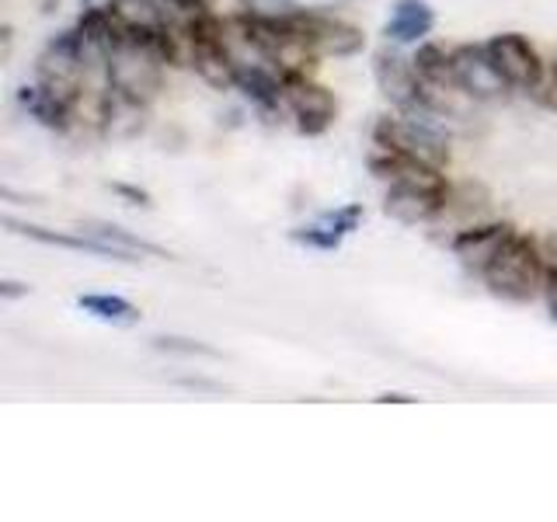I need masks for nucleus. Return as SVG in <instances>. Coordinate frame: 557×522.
<instances>
[{
	"instance_id": "nucleus-1",
	"label": "nucleus",
	"mask_w": 557,
	"mask_h": 522,
	"mask_svg": "<svg viewBox=\"0 0 557 522\" xmlns=\"http://www.w3.org/2000/svg\"><path fill=\"white\" fill-rule=\"evenodd\" d=\"M478 278L495 300H505V303L544 300V261H540L536 237L516 231L498 248V254L487 261V269Z\"/></svg>"
},
{
	"instance_id": "nucleus-2",
	"label": "nucleus",
	"mask_w": 557,
	"mask_h": 522,
	"mask_svg": "<svg viewBox=\"0 0 557 522\" xmlns=\"http://www.w3.org/2000/svg\"><path fill=\"white\" fill-rule=\"evenodd\" d=\"M168 70L171 66L161 60V52L153 49L147 32H126L109 52L112 91L122 101L139 104V109H150V104L161 98Z\"/></svg>"
},
{
	"instance_id": "nucleus-3",
	"label": "nucleus",
	"mask_w": 557,
	"mask_h": 522,
	"mask_svg": "<svg viewBox=\"0 0 557 522\" xmlns=\"http://www.w3.org/2000/svg\"><path fill=\"white\" fill-rule=\"evenodd\" d=\"M373 147L414 157V161L432 164L440 171H449V164H453L449 136L440 129V122L414 119L405 112H394V115L387 112L373 122Z\"/></svg>"
},
{
	"instance_id": "nucleus-4",
	"label": "nucleus",
	"mask_w": 557,
	"mask_h": 522,
	"mask_svg": "<svg viewBox=\"0 0 557 522\" xmlns=\"http://www.w3.org/2000/svg\"><path fill=\"white\" fill-rule=\"evenodd\" d=\"M487 52L498 66L505 84L512 87V95H540L547 91L550 63L540 57V49L530 42V35L522 32H498L492 39H484Z\"/></svg>"
},
{
	"instance_id": "nucleus-5",
	"label": "nucleus",
	"mask_w": 557,
	"mask_h": 522,
	"mask_svg": "<svg viewBox=\"0 0 557 522\" xmlns=\"http://www.w3.org/2000/svg\"><path fill=\"white\" fill-rule=\"evenodd\" d=\"M373 80H376V91L383 95V101H387L394 112L429 119L425 101H422V77H418L414 60L405 52V46L383 42L373 52Z\"/></svg>"
},
{
	"instance_id": "nucleus-6",
	"label": "nucleus",
	"mask_w": 557,
	"mask_h": 522,
	"mask_svg": "<svg viewBox=\"0 0 557 522\" xmlns=\"http://www.w3.org/2000/svg\"><path fill=\"white\" fill-rule=\"evenodd\" d=\"M286 17H289V25L300 32V39L313 49L318 60H327V57L348 60V57H356V52H362L366 46V32L338 14H327L318 8H286Z\"/></svg>"
},
{
	"instance_id": "nucleus-7",
	"label": "nucleus",
	"mask_w": 557,
	"mask_h": 522,
	"mask_svg": "<svg viewBox=\"0 0 557 522\" xmlns=\"http://www.w3.org/2000/svg\"><path fill=\"white\" fill-rule=\"evenodd\" d=\"M286 84V115L300 136H324L338 119V98L331 87L313 80V74H283Z\"/></svg>"
},
{
	"instance_id": "nucleus-8",
	"label": "nucleus",
	"mask_w": 557,
	"mask_h": 522,
	"mask_svg": "<svg viewBox=\"0 0 557 522\" xmlns=\"http://www.w3.org/2000/svg\"><path fill=\"white\" fill-rule=\"evenodd\" d=\"M453 70H457L460 91L478 104H492V101H502L512 95V87L498 74V66L484 42L453 46Z\"/></svg>"
},
{
	"instance_id": "nucleus-9",
	"label": "nucleus",
	"mask_w": 557,
	"mask_h": 522,
	"mask_svg": "<svg viewBox=\"0 0 557 522\" xmlns=\"http://www.w3.org/2000/svg\"><path fill=\"white\" fill-rule=\"evenodd\" d=\"M512 234H516L512 223H505V220H481V223L460 226V231L449 237V251H453V258H457L470 275H481L487 269V261L498 254V248Z\"/></svg>"
},
{
	"instance_id": "nucleus-10",
	"label": "nucleus",
	"mask_w": 557,
	"mask_h": 522,
	"mask_svg": "<svg viewBox=\"0 0 557 522\" xmlns=\"http://www.w3.org/2000/svg\"><path fill=\"white\" fill-rule=\"evenodd\" d=\"M449 188H425V185H387L383 191V216L400 226H425L440 223L446 209Z\"/></svg>"
},
{
	"instance_id": "nucleus-11",
	"label": "nucleus",
	"mask_w": 557,
	"mask_h": 522,
	"mask_svg": "<svg viewBox=\"0 0 557 522\" xmlns=\"http://www.w3.org/2000/svg\"><path fill=\"white\" fill-rule=\"evenodd\" d=\"M366 167L376 182L383 185H425V188H449V178L446 171L432 167V164H422L414 161V157H405V153H394V150H383V147H373L370 157H366Z\"/></svg>"
},
{
	"instance_id": "nucleus-12",
	"label": "nucleus",
	"mask_w": 557,
	"mask_h": 522,
	"mask_svg": "<svg viewBox=\"0 0 557 522\" xmlns=\"http://www.w3.org/2000/svg\"><path fill=\"white\" fill-rule=\"evenodd\" d=\"M234 91L258 109L261 115H283L286 112V84L283 74L269 63H240L234 77Z\"/></svg>"
},
{
	"instance_id": "nucleus-13",
	"label": "nucleus",
	"mask_w": 557,
	"mask_h": 522,
	"mask_svg": "<svg viewBox=\"0 0 557 522\" xmlns=\"http://www.w3.org/2000/svg\"><path fill=\"white\" fill-rule=\"evenodd\" d=\"M4 226L11 234H22L35 244H49V248H63V251H77V254H91V258H112V261H136L129 254H122L119 248H112V244H104L84 231H49V226L14 220V216H4Z\"/></svg>"
},
{
	"instance_id": "nucleus-14",
	"label": "nucleus",
	"mask_w": 557,
	"mask_h": 522,
	"mask_svg": "<svg viewBox=\"0 0 557 522\" xmlns=\"http://www.w3.org/2000/svg\"><path fill=\"white\" fill-rule=\"evenodd\" d=\"M435 28V8L429 0H394L387 22H383V42L418 46Z\"/></svg>"
},
{
	"instance_id": "nucleus-15",
	"label": "nucleus",
	"mask_w": 557,
	"mask_h": 522,
	"mask_svg": "<svg viewBox=\"0 0 557 522\" xmlns=\"http://www.w3.org/2000/svg\"><path fill=\"white\" fill-rule=\"evenodd\" d=\"M17 109H22L32 122H39V126L49 133L63 136L70 129H77V119H74V109H70V101L52 95L49 87H42L39 80L17 87Z\"/></svg>"
},
{
	"instance_id": "nucleus-16",
	"label": "nucleus",
	"mask_w": 557,
	"mask_h": 522,
	"mask_svg": "<svg viewBox=\"0 0 557 522\" xmlns=\"http://www.w3.org/2000/svg\"><path fill=\"white\" fill-rule=\"evenodd\" d=\"M77 231L84 234H91L104 244H112V248H119L122 254H129L136 261H144V258H171V251H164L161 244H153L147 237H139L133 231H126V226H119L112 220H81L77 223Z\"/></svg>"
},
{
	"instance_id": "nucleus-17",
	"label": "nucleus",
	"mask_w": 557,
	"mask_h": 522,
	"mask_svg": "<svg viewBox=\"0 0 557 522\" xmlns=\"http://www.w3.org/2000/svg\"><path fill=\"white\" fill-rule=\"evenodd\" d=\"M487 209H492V191L481 182H449L443 220H457L460 226H470V223L487 220Z\"/></svg>"
},
{
	"instance_id": "nucleus-18",
	"label": "nucleus",
	"mask_w": 557,
	"mask_h": 522,
	"mask_svg": "<svg viewBox=\"0 0 557 522\" xmlns=\"http://www.w3.org/2000/svg\"><path fill=\"white\" fill-rule=\"evenodd\" d=\"M411 60H414V70H418V77H422V84H429V87H460L457 84V70H453V46L425 39V42L414 46Z\"/></svg>"
},
{
	"instance_id": "nucleus-19",
	"label": "nucleus",
	"mask_w": 557,
	"mask_h": 522,
	"mask_svg": "<svg viewBox=\"0 0 557 522\" xmlns=\"http://www.w3.org/2000/svg\"><path fill=\"white\" fill-rule=\"evenodd\" d=\"M77 307L87 313V318H95L101 324H112V327H133L139 324V307L129 303L126 296L119 293H81L77 296Z\"/></svg>"
},
{
	"instance_id": "nucleus-20",
	"label": "nucleus",
	"mask_w": 557,
	"mask_h": 522,
	"mask_svg": "<svg viewBox=\"0 0 557 522\" xmlns=\"http://www.w3.org/2000/svg\"><path fill=\"white\" fill-rule=\"evenodd\" d=\"M112 14L126 32H161L174 22L164 0H112Z\"/></svg>"
},
{
	"instance_id": "nucleus-21",
	"label": "nucleus",
	"mask_w": 557,
	"mask_h": 522,
	"mask_svg": "<svg viewBox=\"0 0 557 522\" xmlns=\"http://www.w3.org/2000/svg\"><path fill=\"white\" fill-rule=\"evenodd\" d=\"M289 240L300 244V248H307V251H338L345 234H338L335 226H327L324 220H318V223H307V226H293Z\"/></svg>"
},
{
	"instance_id": "nucleus-22",
	"label": "nucleus",
	"mask_w": 557,
	"mask_h": 522,
	"mask_svg": "<svg viewBox=\"0 0 557 522\" xmlns=\"http://www.w3.org/2000/svg\"><path fill=\"white\" fill-rule=\"evenodd\" d=\"M153 348H157V352H164V356H182V359H213V362L223 359L220 348L206 345L199 338H185V335H157Z\"/></svg>"
},
{
	"instance_id": "nucleus-23",
	"label": "nucleus",
	"mask_w": 557,
	"mask_h": 522,
	"mask_svg": "<svg viewBox=\"0 0 557 522\" xmlns=\"http://www.w3.org/2000/svg\"><path fill=\"white\" fill-rule=\"evenodd\" d=\"M321 220L327 223V226H335L338 234H356L359 226H362V220H366V209L359 206V202H345V206H335V209H327V213H321Z\"/></svg>"
},
{
	"instance_id": "nucleus-24",
	"label": "nucleus",
	"mask_w": 557,
	"mask_h": 522,
	"mask_svg": "<svg viewBox=\"0 0 557 522\" xmlns=\"http://www.w3.org/2000/svg\"><path fill=\"white\" fill-rule=\"evenodd\" d=\"M540 261H544V296L557 293V231H547L536 237Z\"/></svg>"
},
{
	"instance_id": "nucleus-25",
	"label": "nucleus",
	"mask_w": 557,
	"mask_h": 522,
	"mask_svg": "<svg viewBox=\"0 0 557 522\" xmlns=\"http://www.w3.org/2000/svg\"><path fill=\"white\" fill-rule=\"evenodd\" d=\"M109 188L115 191V196H119V199H126L129 206H144V209H150V206H153V196H150V191H147V188H139V185H126V182H112Z\"/></svg>"
},
{
	"instance_id": "nucleus-26",
	"label": "nucleus",
	"mask_w": 557,
	"mask_h": 522,
	"mask_svg": "<svg viewBox=\"0 0 557 522\" xmlns=\"http://www.w3.org/2000/svg\"><path fill=\"white\" fill-rule=\"evenodd\" d=\"M25 296H32L28 283H22V278H0V300H4V303L25 300Z\"/></svg>"
},
{
	"instance_id": "nucleus-27",
	"label": "nucleus",
	"mask_w": 557,
	"mask_h": 522,
	"mask_svg": "<svg viewBox=\"0 0 557 522\" xmlns=\"http://www.w3.org/2000/svg\"><path fill=\"white\" fill-rule=\"evenodd\" d=\"M376 400H380V405H411L414 397H411V394H397V390H387V394H380Z\"/></svg>"
},
{
	"instance_id": "nucleus-28",
	"label": "nucleus",
	"mask_w": 557,
	"mask_h": 522,
	"mask_svg": "<svg viewBox=\"0 0 557 522\" xmlns=\"http://www.w3.org/2000/svg\"><path fill=\"white\" fill-rule=\"evenodd\" d=\"M547 91H550V101L557 104V60L550 63V80H547Z\"/></svg>"
}]
</instances>
